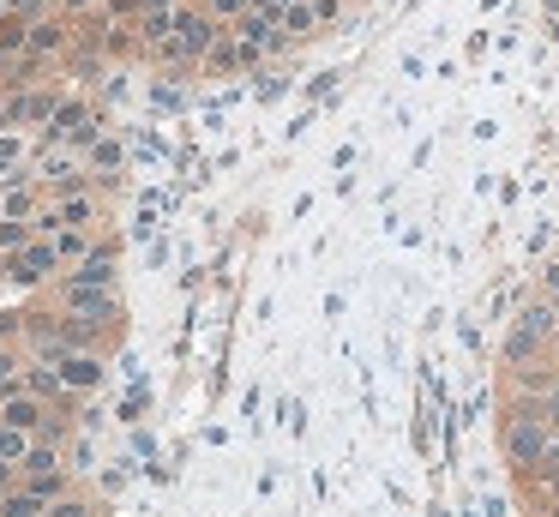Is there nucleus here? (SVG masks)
<instances>
[{"mask_svg":"<svg viewBox=\"0 0 559 517\" xmlns=\"http://www.w3.org/2000/svg\"><path fill=\"white\" fill-rule=\"evenodd\" d=\"M547 445H554V427H547L542 403H535V397H511L506 421H499V451H506V463L518 469V475H530L547 457Z\"/></svg>","mask_w":559,"mask_h":517,"instance_id":"1","label":"nucleus"},{"mask_svg":"<svg viewBox=\"0 0 559 517\" xmlns=\"http://www.w3.org/2000/svg\"><path fill=\"white\" fill-rule=\"evenodd\" d=\"M55 301H61V319L85 325L91 337H97L103 325L121 319V295H115V289H97V283H73V277H55Z\"/></svg>","mask_w":559,"mask_h":517,"instance_id":"2","label":"nucleus"},{"mask_svg":"<svg viewBox=\"0 0 559 517\" xmlns=\"http://www.w3.org/2000/svg\"><path fill=\"white\" fill-rule=\"evenodd\" d=\"M31 175H37L49 192H73V187H85L91 163H85V151H73V144H49V139H37Z\"/></svg>","mask_w":559,"mask_h":517,"instance_id":"3","label":"nucleus"},{"mask_svg":"<svg viewBox=\"0 0 559 517\" xmlns=\"http://www.w3.org/2000/svg\"><path fill=\"white\" fill-rule=\"evenodd\" d=\"M0 277H7V283H19V289L55 283V277H61V252H55L49 235H37L31 247H19V252H7V259H0Z\"/></svg>","mask_w":559,"mask_h":517,"instance_id":"4","label":"nucleus"},{"mask_svg":"<svg viewBox=\"0 0 559 517\" xmlns=\"http://www.w3.org/2000/svg\"><path fill=\"white\" fill-rule=\"evenodd\" d=\"M175 36H181V48H187V60L193 67H205V55L217 48V36H223V19H211L205 7H175Z\"/></svg>","mask_w":559,"mask_h":517,"instance_id":"5","label":"nucleus"},{"mask_svg":"<svg viewBox=\"0 0 559 517\" xmlns=\"http://www.w3.org/2000/svg\"><path fill=\"white\" fill-rule=\"evenodd\" d=\"M61 277H73V283H97V289H115V283H121V240L103 235L97 247H91L85 259L73 265V271H61Z\"/></svg>","mask_w":559,"mask_h":517,"instance_id":"6","label":"nucleus"},{"mask_svg":"<svg viewBox=\"0 0 559 517\" xmlns=\"http://www.w3.org/2000/svg\"><path fill=\"white\" fill-rule=\"evenodd\" d=\"M49 415H55V409H49V397L25 391V385L0 397V421H7V427H25V433H37V439H43V427H49Z\"/></svg>","mask_w":559,"mask_h":517,"instance_id":"7","label":"nucleus"},{"mask_svg":"<svg viewBox=\"0 0 559 517\" xmlns=\"http://www.w3.org/2000/svg\"><path fill=\"white\" fill-rule=\"evenodd\" d=\"M511 385H518V397H535V403H547V397L559 391V361L554 355H530L511 367Z\"/></svg>","mask_w":559,"mask_h":517,"instance_id":"8","label":"nucleus"},{"mask_svg":"<svg viewBox=\"0 0 559 517\" xmlns=\"http://www.w3.org/2000/svg\"><path fill=\"white\" fill-rule=\"evenodd\" d=\"M55 367H61V379L73 385V397H79V391H97V385L109 379V361H103V349H91V343L73 349L67 361H55Z\"/></svg>","mask_w":559,"mask_h":517,"instance_id":"9","label":"nucleus"},{"mask_svg":"<svg viewBox=\"0 0 559 517\" xmlns=\"http://www.w3.org/2000/svg\"><path fill=\"white\" fill-rule=\"evenodd\" d=\"M85 163H91V175H103V180H115L127 168V144L115 139V132H97V139L85 144Z\"/></svg>","mask_w":559,"mask_h":517,"instance_id":"10","label":"nucleus"},{"mask_svg":"<svg viewBox=\"0 0 559 517\" xmlns=\"http://www.w3.org/2000/svg\"><path fill=\"white\" fill-rule=\"evenodd\" d=\"M73 48V24L67 19H31V55H67Z\"/></svg>","mask_w":559,"mask_h":517,"instance_id":"11","label":"nucleus"},{"mask_svg":"<svg viewBox=\"0 0 559 517\" xmlns=\"http://www.w3.org/2000/svg\"><path fill=\"white\" fill-rule=\"evenodd\" d=\"M133 31H139V48H145V43H169V36H175V7H145Z\"/></svg>","mask_w":559,"mask_h":517,"instance_id":"12","label":"nucleus"},{"mask_svg":"<svg viewBox=\"0 0 559 517\" xmlns=\"http://www.w3.org/2000/svg\"><path fill=\"white\" fill-rule=\"evenodd\" d=\"M49 240H55V252H61V265H79L91 247H97V240H91V228H55Z\"/></svg>","mask_w":559,"mask_h":517,"instance_id":"13","label":"nucleus"},{"mask_svg":"<svg viewBox=\"0 0 559 517\" xmlns=\"http://www.w3.org/2000/svg\"><path fill=\"white\" fill-rule=\"evenodd\" d=\"M31 445H37V433L7 427V421H0V463H25V457H31Z\"/></svg>","mask_w":559,"mask_h":517,"instance_id":"14","label":"nucleus"},{"mask_svg":"<svg viewBox=\"0 0 559 517\" xmlns=\"http://www.w3.org/2000/svg\"><path fill=\"white\" fill-rule=\"evenodd\" d=\"M283 36H289V43H301V36H313L319 31V19H313V7H307V0H295V7L289 12H283Z\"/></svg>","mask_w":559,"mask_h":517,"instance_id":"15","label":"nucleus"},{"mask_svg":"<svg viewBox=\"0 0 559 517\" xmlns=\"http://www.w3.org/2000/svg\"><path fill=\"white\" fill-rule=\"evenodd\" d=\"M49 517H103V505H97V500H85V493L73 487L67 500H55V505H49Z\"/></svg>","mask_w":559,"mask_h":517,"instance_id":"16","label":"nucleus"},{"mask_svg":"<svg viewBox=\"0 0 559 517\" xmlns=\"http://www.w3.org/2000/svg\"><path fill=\"white\" fill-rule=\"evenodd\" d=\"M139 12H145V0H103V19L109 24H139Z\"/></svg>","mask_w":559,"mask_h":517,"instance_id":"17","label":"nucleus"},{"mask_svg":"<svg viewBox=\"0 0 559 517\" xmlns=\"http://www.w3.org/2000/svg\"><path fill=\"white\" fill-rule=\"evenodd\" d=\"M247 7H259V0H205V12H211V19H223V24H229V19H241Z\"/></svg>","mask_w":559,"mask_h":517,"instance_id":"18","label":"nucleus"},{"mask_svg":"<svg viewBox=\"0 0 559 517\" xmlns=\"http://www.w3.org/2000/svg\"><path fill=\"white\" fill-rule=\"evenodd\" d=\"M7 7H13L19 19H49V7H61V0H7Z\"/></svg>","mask_w":559,"mask_h":517,"instance_id":"19","label":"nucleus"},{"mask_svg":"<svg viewBox=\"0 0 559 517\" xmlns=\"http://www.w3.org/2000/svg\"><path fill=\"white\" fill-rule=\"evenodd\" d=\"M307 7H313L319 24H337V19H343V0H307Z\"/></svg>","mask_w":559,"mask_h":517,"instance_id":"20","label":"nucleus"},{"mask_svg":"<svg viewBox=\"0 0 559 517\" xmlns=\"http://www.w3.org/2000/svg\"><path fill=\"white\" fill-rule=\"evenodd\" d=\"M97 7H103V0H61V12H67V19H91Z\"/></svg>","mask_w":559,"mask_h":517,"instance_id":"21","label":"nucleus"},{"mask_svg":"<svg viewBox=\"0 0 559 517\" xmlns=\"http://www.w3.org/2000/svg\"><path fill=\"white\" fill-rule=\"evenodd\" d=\"M19 151H25V144H19V139H0V175H7V168L19 163Z\"/></svg>","mask_w":559,"mask_h":517,"instance_id":"22","label":"nucleus"},{"mask_svg":"<svg viewBox=\"0 0 559 517\" xmlns=\"http://www.w3.org/2000/svg\"><path fill=\"white\" fill-rule=\"evenodd\" d=\"M542 289H547V295H559V259H554V265H547V271H542Z\"/></svg>","mask_w":559,"mask_h":517,"instance_id":"23","label":"nucleus"},{"mask_svg":"<svg viewBox=\"0 0 559 517\" xmlns=\"http://www.w3.org/2000/svg\"><path fill=\"white\" fill-rule=\"evenodd\" d=\"M289 7H295V0H259V12H271V19H283Z\"/></svg>","mask_w":559,"mask_h":517,"instance_id":"24","label":"nucleus"},{"mask_svg":"<svg viewBox=\"0 0 559 517\" xmlns=\"http://www.w3.org/2000/svg\"><path fill=\"white\" fill-rule=\"evenodd\" d=\"M0 79H13V55L7 48H0Z\"/></svg>","mask_w":559,"mask_h":517,"instance_id":"25","label":"nucleus"},{"mask_svg":"<svg viewBox=\"0 0 559 517\" xmlns=\"http://www.w3.org/2000/svg\"><path fill=\"white\" fill-rule=\"evenodd\" d=\"M547 301H554V313H559V295H547Z\"/></svg>","mask_w":559,"mask_h":517,"instance_id":"26","label":"nucleus"}]
</instances>
